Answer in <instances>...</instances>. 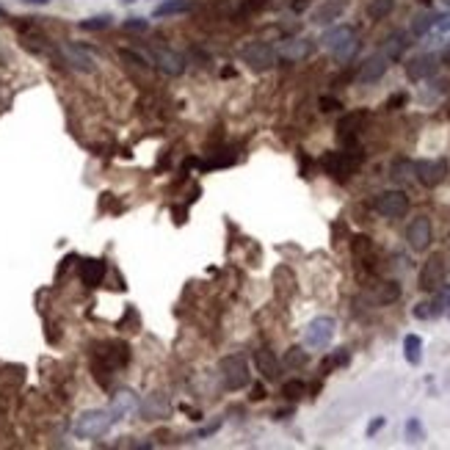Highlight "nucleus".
Listing matches in <instances>:
<instances>
[{"label":"nucleus","instance_id":"nucleus-10","mask_svg":"<svg viewBox=\"0 0 450 450\" xmlns=\"http://www.w3.org/2000/svg\"><path fill=\"white\" fill-rule=\"evenodd\" d=\"M442 282H445V257L442 254H431L423 262V268H420V290L434 293Z\"/></svg>","mask_w":450,"mask_h":450},{"label":"nucleus","instance_id":"nucleus-6","mask_svg":"<svg viewBox=\"0 0 450 450\" xmlns=\"http://www.w3.org/2000/svg\"><path fill=\"white\" fill-rule=\"evenodd\" d=\"M415 177L420 180V186H426V188H437V186H442L445 180H448V161L445 158H423V161H417L415 163Z\"/></svg>","mask_w":450,"mask_h":450},{"label":"nucleus","instance_id":"nucleus-4","mask_svg":"<svg viewBox=\"0 0 450 450\" xmlns=\"http://www.w3.org/2000/svg\"><path fill=\"white\" fill-rule=\"evenodd\" d=\"M219 376H222V384L229 393L243 390L249 384V379H251L249 376V365H246V359L240 354H229V357H224L219 362Z\"/></svg>","mask_w":450,"mask_h":450},{"label":"nucleus","instance_id":"nucleus-23","mask_svg":"<svg viewBox=\"0 0 450 450\" xmlns=\"http://www.w3.org/2000/svg\"><path fill=\"white\" fill-rule=\"evenodd\" d=\"M351 251H354L357 260L370 262L373 254H376V246H373V240H370L368 235H354V237H351Z\"/></svg>","mask_w":450,"mask_h":450},{"label":"nucleus","instance_id":"nucleus-41","mask_svg":"<svg viewBox=\"0 0 450 450\" xmlns=\"http://www.w3.org/2000/svg\"><path fill=\"white\" fill-rule=\"evenodd\" d=\"M125 28H127V30H147L150 22L141 19V17H130V19H125Z\"/></svg>","mask_w":450,"mask_h":450},{"label":"nucleus","instance_id":"nucleus-33","mask_svg":"<svg viewBox=\"0 0 450 450\" xmlns=\"http://www.w3.org/2000/svg\"><path fill=\"white\" fill-rule=\"evenodd\" d=\"M111 22H114V17H111V14H97V17L83 19V22H80V28H83V30H105V28H111Z\"/></svg>","mask_w":450,"mask_h":450},{"label":"nucleus","instance_id":"nucleus-26","mask_svg":"<svg viewBox=\"0 0 450 450\" xmlns=\"http://www.w3.org/2000/svg\"><path fill=\"white\" fill-rule=\"evenodd\" d=\"M404 354H406V362L409 365H420L423 359V340L417 334H406L404 340Z\"/></svg>","mask_w":450,"mask_h":450},{"label":"nucleus","instance_id":"nucleus-43","mask_svg":"<svg viewBox=\"0 0 450 450\" xmlns=\"http://www.w3.org/2000/svg\"><path fill=\"white\" fill-rule=\"evenodd\" d=\"M406 100H409L406 94H393V97L387 100V108H390V111H398V108H404V105H406Z\"/></svg>","mask_w":450,"mask_h":450},{"label":"nucleus","instance_id":"nucleus-14","mask_svg":"<svg viewBox=\"0 0 450 450\" xmlns=\"http://www.w3.org/2000/svg\"><path fill=\"white\" fill-rule=\"evenodd\" d=\"M437 69H440V58L431 55V53L417 55V58H412V61L406 64V75H409V80H415V83H417V80H429V78H434Z\"/></svg>","mask_w":450,"mask_h":450},{"label":"nucleus","instance_id":"nucleus-36","mask_svg":"<svg viewBox=\"0 0 450 450\" xmlns=\"http://www.w3.org/2000/svg\"><path fill=\"white\" fill-rule=\"evenodd\" d=\"M423 426H420V420L417 417H412V420H406V440L409 442H423Z\"/></svg>","mask_w":450,"mask_h":450},{"label":"nucleus","instance_id":"nucleus-13","mask_svg":"<svg viewBox=\"0 0 450 450\" xmlns=\"http://www.w3.org/2000/svg\"><path fill=\"white\" fill-rule=\"evenodd\" d=\"M431 237H434V229H431V219L429 216H417L409 229H406V240L412 246V251H426L431 246Z\"/></svg>","mask_w":450,"mask_h":450},{"label":"nucleus","instance_id":"nucleus-24","mask_svg":"<svg viewBox=\"0 0 450 450\" xmlns=\"http://www.w3.org/2000/svg\"><path fill=\"white\" fill-rule=\"evenodd\" d=\"M406 47H409V42H406V33H404V30H395V33L387 36V58H390V61L401 58V55L406 53Z\"/></svg>","mask_w":450,"mask_h":450},{"label":"nucleus","instance_id":"nucleus-15","mask_svg":"<svg viewBox=\"0 0 450 450\" xmlns=\"http://www.w3.org/2000/svg\"><path fill=\"white\" fill-rule=\"evenodd\" d=\"M365 122H368V111H351V114H345V116L337 122V136H340L345 144H351V141L362 133Z\"/></svg>","mask_w":450,"mask_h":450},{"label":"nucleus","instance_id":"nucleus-40","mask_svg":"<svg viewBox=\"0 0 450 450\" xmlns=\"http://www.w3.org/2000/svg\"><path fill=\"white\" fill-rule=\"evenodd\" d=\"M412 315H415V318H420V321H426V318H434V315H431V301H420V304L412 309Z\"/></svg>","mask_w":450,"mask_h":450},{"label":"nucleus","instance_id":"nucleus-47","mask_svg":"<svg viewBox=\"0 0 450 450\" xmlns=\"http://www.w3.org/2000/svg\"><path fill=\"white\" fill-rule=\"evenodd\" d=\"M174 222H177V224L186 222V208H174Z\"/></svg>","mask_w":450,"mask_h":450},{"label":"nucleus","instance_id":"nucleus-51","mask_svg":"<svg viewBox=\"0 0 450 450\" xmlns=\"http://www.w3.org/2000/svg\"><path fill=\"white\" fill-rule=\"evenodd\" d=\"M0 61H3V55H0Z\"/></svg>","mask_w":450,"mask_h":450},{"label":"nucleus","instance_id":"nucleus-31","mask_svg":"<svg viewBox=\"0 0 450 450\" xmlns=\"http://www.w3.org/2000/svg\"><path fill=\"white\" fill-rule=\"evenodd\" d=\"M431 28H434V14H426L423 11V14H415L412 17V33L415 36H426Z\"/></svg>","mask_w":450,"mask_h":450},{"label":"nucleus","instance_id":"nucleus-30","mask_svg":"<svg viewBox=\"0 0 450 450\" xmlns=\"http://www.w3.org/2000/svg\"><path fill=\"white\" fill-rule=\"evenodd\" d=\"M309 362V354L304 351V348H298V345H293V348H287V354H285V365L287 368H293V370H298V368H304Z\"/></svg>","mask_w":450,"mask_h":450},{"label":"nucleus","instance_id":"nucleus-21","mask_svg":"<svg viewBox=\"0 0 450 450\" xmlns=\"http://www.w3.org/2000/svg\"><path fill=\"white\" fill-rule=\"evenodd\" d=\"M312 47H315L312 39H287V42H282L279 55L285 61H301V58H307L312 53Z\"/></svg>","mask_w":450,"mask_h":450},{"label":"nucleus","instance_id":"nucleus-3","mask_svg":"<svg viewBox=\"0 0 450 450\" xmlns=\"http://www.w3.org/2000/svg\"><path fill=\"white\" fill-rule=\"evenodd\" d=\"M114 426V417L108 409H89L75 420V437L80 440H97L102 434H108V429Z\"/></svg>","mask_w":450,"mask_h":450},{"label":"nucleus","instance_id":"nucleus-27","mask_svg":"<svg viewBox=\"0 0 450 450\" xmlns=\"http://www.w3.org/2000/svg\"><path fill=\"white\" fill-rule=\"evenodd\" d=\"M191 0H166V3H161L158 8H155V17H174V14H186V11H191Z\"/></svg>","mask_w":450,"mask_h":450},{"label":"nucleus","instance_id":"nucleus-17","mask_svg":"<svg viewBox=\"0 0 450 450\" xmlns=\"http://www.w3.org/2000/svg\"><path fill=\"white\" fill-rule=\"evenodd\" d=\"M254 368L265 381H276L279 379V359L271 348H257L254 351Z\"/></svg>","mask_w":450,"mask_h":450},{"label":"nucleus","instance_id":"nucleus-11","mask_svg":"<svg viewBox=\"0 0 450 450\" xmlns=\"http://www.w3.org/2000/svg\"><path fill=\"white\" fill-rule=\"evenodd\" d=\"M61 55H64V61L75 69V72H83V75H91L94 69H97V64H94V55L83 47V44H75V42H66L64 47H61Z\"/></svg>","mask_w":450,"mask_h":450},{"label":"nucleus","instance_id":"nucleus-1","mask_svg":"<svg viewBox=\"0 0 450 450\" xmlns=\"http://www.w3.org/2000/svg\"><path fill=\"white\" fill-rule=\"evenodd\" d=\"M321 42H323V47H326L340 64L351 61V55L359 50V42H357V33H354L351 25H334V28H329V30L323 33Z\"/></svg>","mask_w":450,"mask_h":450},{"label":"nucleus","instance_id":"nucleus-49","mask_svg":"<svg viewBox=\"0 0 450 450\" xmlns=\"http://www.w3.org/2000/svg\"><path fill=\"white\" fill-rule=\"evenodd\" d=\"M25 3H50V0H25Z\"/></svg>","mask_w":450,"mask_h":450},{"label":"nucleus","instance_id":"nucleus-46","mask_svg":"<svg viewBox=\"0 0 450 450\" xmlns=\"http://www.w3.org/2000/svg\"><path fill=\"white\" fill-rule=\"evenodd\" d=\"M381 429H384V417H376V420L368 426V437H373V434H376V431H381Z\"/></svg>","mask_w":450,"mask_h":450},{"label":"nucleus","instance_id":"nucleus-20","mask_svg":"<svg viewBox=\"0 0 450 450\" xmlns=\"http://www.w3.org/2000/svg\"><path fill=\"white\" fill-rule=\"evenodd\" d=\"M343 11H345V0H326L312 11V22L315 25H329V22L340 19Z\"/></svg>","mask_w":450,"mask_h":450},{"label":"nucleus","instance_id":"nucleus-48","mask_svg":"<svg viewBox=\"0 0 450 450\" xmlns=\"http://www.w3.org/2000/svg\"><path fill=\"white\" fill-rule=\"evenodd\" d=\"M442 61H445V64H450V47L445 50V53H442Z\"/></svg>","mask_w":450,"mask_h":450},{"label":"nucleus","instance_id":"nucleus-32","mask_svg":"<svg viewBox=\"0 0 450 450\" xmlns=\"http://www.w3.org/2000/svg\"><path fill=\"white\" fill-rule=\"evenodd\" d=\"M282 395H285L287 401H298L301 395H307V384H304L301 379H290V381L282 384Z\"/></svg>","mask_w":450,"mask_h":450},{"label":"nucleus","instance_id":"nucleus-39","mask_svg":"<svg viewBox=\"0 0 450 450\" xmlns=\"http://www.w3.org/2000/svg\"><path fill=\"white\" fill-rule=\"evenodd\" d=\"M412 169H415V166H412V163H406V161L395 163V166H393V180H406V177H409L406 172H412Z\"/></svg>","mask_w":450,"mask_h":450},{"label":"nucleus","instance_id":"nucleus-18","mask_svg":"<svg viewBox=\"0 0 450 450\" xmlns=\"http://www.w3.org/2000/svg\"><path fill=\"white\" fill-rule=\"evenodd\" d=\"M387 66H390V58H387L384 53L370 55V58L362 64V69H359V83H376V80H381L384 72H387Z\"/></svg>","mask_w":450,"mask_h":450},{"label":"nucleus","instance_id":"nucleus-50","mask_svg":"<svg viewBox=\"0 0 450 450\" xmlns=\"http://www.w3.org/2000/svg\"><path fill=\"white\" fill-rule=\"evenodd\" d=\"M445 3H448V6H450V0H445Z\"/></svg>","mask_w":450,"mask_h":450},{"label":"nucleus","instance_id":"nucleus-16","mask_svg":"<svg viewBox=\"0 0 450 450\" xmlns=\"http://www.w3.org/2000/svg\"><path fill=\"white\" fill-rule=\"evenodd\" d=\"M136 409H138V398H136V393H130V390L116 393V395H114V401H111V406H108V412H111L114 423H119V420L130 417Z\"/></svg>","mask_w":450,"mask_h":450},{"label":"nucleus","instance_id":"nucleus-9","mask_svg":"<svg viewBox=\"0 0 450 450\" xmlns=\"http://www.w3.org/2000/svg\"><path fill=\"white\" fill-rule=\"evenodd\" d=\"M94 359H100V362H105L108 368L119 370V368H125V365L130 362V345L122 343V340H108V343L97 345Z\"/></svg>","mask_w":450,"mask_h":450},{"label":"nucleus","instance_id":"nucleus-12","mask_svg":"<svg viewBox=\"0 0 450 450\" xmlns=\"http://www.w3.org/2000/svg\"><path fill=\"white\" fill-rule=\"evenodd\" d=\"M150 61L158 64V69H161L163 75H172V78H177V75L186 72V58H183L180 53L169 50V47H152Z\"/></svg>","mask_w":450,"mask_h":450},{"label":"nucleus","instance_id":"nucleus-7","mask_svg":"<svg viewBox=\"0 0 450 450\" xmlns=\"http://www.w3.org/2000/svg\"><path fill=\"white\" fill-rule=\"evenodd\" d=\"M334 332H337V323L329 318V315H321V318H312L307 323V332H304V343L315 351L326 348L332 340H334Z\"/></svg>","mask_w":450,"mask_h":450},{"label":"nucleus","instance_id":"nucleus-19","mask_svg":"<svg viewBox=\"0 0 450 450\" xmlns=\"http://www.w3.org/2000/svg\"><path fill=\"white\" fill-rule=\"evenodd\" d=\"M105 279V260H83L80 262V282L86 287H100Z\"/></svg>","mask_w":450,"mask_h":450},{"label":"nucleus","instance_id":"nucleus-22","mask_svg":"<svg viewBox=\"0 0 450 450\" xmlns=\"http://www.w3.org/2000/svg\"><path fill=\"white\" fill-rule=\"evenodd\" d=\"M141 415L144 420H158V417H166L169 415V401L163 395H150L141 406Z\"/></svg>","mask_w":450,"mask_h":450},{"label":"nucleus","instance_id":"nucleus-29","mask_svg":"<svg viewBox=\"0 0 450 450\" xmlns=\"http://www.w3.org/2000/svg\"><path fill=\"white\" fill-rule=\"evenodd\" d=\"M395 11V0H370L368 3V17L370 19H387Z\"/></svg>","mask_w":450,"mask_h":450},{"label":"nucleus","instance_id":"nucleus-42","mask_svg":"<svg viewBox=\"0 0 450 450\" xmlns=\"http://www.w3.org/2000/svg\"><path fill=\"white\" fill-rule=\"evenodd\" d=\"M318 105H321V111H326V114H329V111H340V108H343V102H340V100H334V97H321V102H318Z\"/></svg>","mask_w":450,"mask_h":450},{"label":"nucleus","instance_id":"nucleus-35","mask_svg":"<svg viewBox=\"0 0 450 450\" xmlns=\"http://www.w3.org/2000/svg\"><path fill=\"white\" fill-rule=\"evenodd\" d=\"M119 55H122V61H127V64H133V66H138V69H150L152 66V61L150 58H144L141 53H136V50H119Z\"/></svg>","mask_w":450,"mask_h":450},{"label":"nucleus","instance_id":"nucleus-44","mask_svg":"<svg viewBox=\"0 0 450 450\" xmlns=\"http://www.w3.org/2000/svg\"><path fill=\"white\" fill-rule=\"evenodd\" d=\"M249 398H251V401H265V398H268V393H265V387H262V384H254Z\"/></svg>","mask_w":450,"mask_h":450},{"label":"nucleus","instance_id":"nucleus-8","mask_svg":"<svg viewBox=\"0 0 450 450\" xmlns=\"http://www.w3.org/2000/svg\"><path fill=\"white\" fill-rule=\"evenodd\" d=\"M373 208L384 219H404L409 213V197L404 191H384L373 199Z\"/></svg>","mask_w":450,"mask_h":450},{"label":"nucleus","instance_id":"nucleus-25","mask_svg":"<svg viewBox=\"0 0 450 450\" xmlns=\"http://www.w3.org/2000/svg\"><path fill=\"white\" fill-rule=\"evenodd\" d=\"M398 298H401V285H398L395 279L381 282V285L376 287V301H379V304H393V301H398Z\"/></svg>","mask_w":450,"mask_h":450},{"label":"nucleus","instance_id":"nucleus-28","mask_svg":"<svg viewBox=\"0 0 450 450\" xmlns=\"http://www.w3.org/2000/svg\"><path fill=\"white\" fill-rule=\"evenodd\" d=\"M445 309H450V285H440L437 290H434V301H431V315L437 318V315H442Z\"/></svg>","mask_w":450,"mask_h":450},{"label":"nucleus","instance_id":"nucleus-5","mask_svg":"<svg viewBox=\"0 0 450 450\" xmlns=\"http://www.w3.org/2000/svg\"><path fill=\"white\" fill-rule=\"evenodd\" d=\"M240 58L249 69L254 72H268L273 64H276V50L268 44V42H249L243 50H240Z\"/></svg>","mask_w":450,"mask_h":450},{"label":"nucleus","instance_id":"nucleus-34","mask_svg":"<svg viewBox=\"0 0 450 450\" xmlns=\"http://www.w3.org/2000/svg\"><path fill=\"white\" fill-rule=\"evenodd\" d=\"M348 348H337L334 351V357H329L323 365H321V373H329V370H334V368H343V365H348Z\"/></svg>","mask_w":450,"mask_h":450},{"label":"nucleus","instance_id":"nucleus-38","mask_svg":"<svg viewBox=\"0 0 450 450\" xmlns=\"http://www.w3.org/2000/svg\"><path fill=\"white\" fill-rule=\"evenodd\" d=\"M431 30H437V33H450V14H434V28Z\"/></svg>","mask_w":450,"mask_h":450},{"label":"nucleus","instance_id":"nucleus-45","mask_svg":"<svg viewBox=\"0 0 450 450\" xmlns=\"http://www.w3.org/2000/svg\"><path fill=\"white\" fill-rule=\"evenodd\" d=\"M219 429H222V420H219V423H213V426H205V429L197 434V440H202V437H210V434H216Z\"/></svg>","mask_w":450,"mask_h":450},{"label":"nucleus","instance_id":"nucleus-37","mask_svg":"<svg viewBox=\"0 0 450 450\" xmlns=\"http://www.w3.org/2000/svg\"><path fill=\"white\" fill-rule=\"evenodd\" d=\"M268 6V0H243L240 3V17H249V14H257Z\"/></svg>","mask_w":450,"mask_h":450},{"label":"nucleus","instance_id":"nucleus-2","mask_svg":"<svg viewBox=\"0 0 450 450\" xmlns=\"http://www.w3.org/2000/svg\"><path fill=\"white\" fill-rule=\"evenodd\" d=\"M321 166L329 177H334L337 183H345L351 174L359 172L362 166V152L359 150H351V152H323L321 158Z\"/></svg>","mask_w":450,"mask_h":450}]
</instances>
